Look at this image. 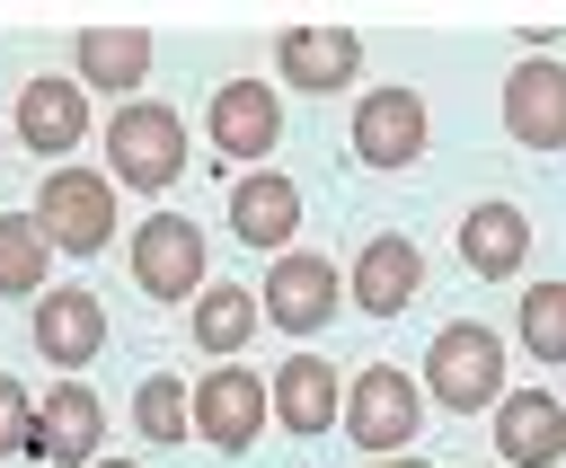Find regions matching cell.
Masks as SVG:
<instances>
[{
    "label": "cell",
    "instance_id": "6da1fadb",
    "mask_svg": "<svg viewBox=\"0 0 566 468\" xmlns=\"http://www.w3.org/2000/svg\"><path fill=\"white\" fill-rule=\"evenodd\" d=\"M97 150H106L115 194H168V185L186 177V115L159 106V97H124V106L97 124Z\"/></svg>",
    "mask_w": 566,
    "mask_h": 468
},
{
    "label": "cell",
    "instance_id": "7a4b0ae2",
    "mask_svg": "<svg viewBox=\"0 0 566 468\" xmlns=\"http://www.w3.org/2000/svg\"><path fill=\"white\" fill-rule=\"evenodd\" d=\"M35 230L53 256H106L115 247V177L106 168H44L35 185Z\"/></svg>",
    "mask_w": 566,
    "mask_h": 468
},
{
    "label": "cell",
    "instance_id": "3957f363",
    "mask_svg": "<svg viewBox=\"0 0 566 468\" xmlns=\"http://www.w3.org/2000/svg\"><path fill=\"white\" fill-rule=\"evenodd\" d=\"M504 344H495V327H478V318H451L433 344H424V397L433 406H451V415H486L513 380H504Z\"/></svg>",
    "mask_w": 566,
    "mask_h": 468
},
{
    "label": "cell",
    "instance_id": "277c9868",
    "mask_svg": "<svg viewBox=\"0 0 566 468\" xmlns=\"http://www.w3.org/2000/svg\"><path fill=\"white\" fill-rule=\"evenodd\" d=\"M336 433H354V450H371V459H398V450H416V433H424V389H416L398 362H363V371L345 380Z\"/></svg>",
    "mask_w": 566,
    "mask_h": 468
},
{
    "label": "cell",
    "instance_id": "5b68a950",
    "mask_svg": "<svg viewBox=\"0 0 566 468\" xmlns=\"http://www.w3.org/2000/svg\"><path fill=\"white\" fill-rule=\"evenodd\" d=\"M133 291L142 300H195L203 283H212V265H203V221L195 212H142V230H133Z\"/></svg>",
    "mask_w": 566,
    "mask_h": 468
},
{
    "label": "cell",
    "instance_id": "8992f818",
    "mask_svg": "<svg viewBox=\"0 0 566 468\" xmlns=\"http://www.w3.org/2000/svg\"><path fill=\"white\" fill-rule=\"evenodd\" d=\"M256 309H265V327H283V336H318V327L345 309V274H336L327 256H310V247H283V256L265 265V283H256Z\"/></svg>",
    "mask_w": 566,
    "mask_h": 468
},
{
    "label": "cell",
    "instance_id": "52a82bcc",
    "mask_svg": "<svg viewBox=\"0 0 566 468\" xmlns=\"http://www.w3.org/2000/svg\"><path fill=\"white\" fill-rule=\"evenodd\" d=\"M27 336H35V353H44L62 380H80V371L106 353V300H97L88 283H44L35 309H27Z\"/></svg>",
    "mask_w": 566,
    "mask_h": 468
},
{
    "label": "cell",
    "instance_id": "ba28073f",
    "mask_svg": "<svg viewBox=\"0 0 566 468\" xmlns=\"http://www.w3.org/2000/svg\"><path fill=\"white\" fill-rule=\"evenodd\" d=\"M265 415H274L265 371H248V362H212V371L195 380V442H212L221 459H239V450L265 433Z\"/></svg>",
    "mask_w": 566,
    "mask_h": 468
},
{
    "label": "cell",
    "instance_id": "9c48e42d",
    "mask_svg": "<svg viewBox=\"0 0 566 468\" xmlns=\"http://www.w3.org/2000/svg\"><path fill=\"white\" fill-rule=\"evenodd\" d=\"M18 141L35 150V159H53V168H71V150L97 132V115H88V88L71 79V71H35L27 88H18Z\"/></svg>",
    "mask_w": 566,
    "mask_h": 468
},
{
    "label": "cell",
    "instance_id": "30bf717a",
    "mask_svg": "<svg viewBox=\"0 0 566 468\" xmlns=\"http://www.w3.org/2000/svg\"><path fill=\"white\" fill-rule=\"evenodd\" d=\"M203 132H212V150H221V159L265 168V150L283 141V97H274V79H256V71L221 79V88H212V106H203Z\"/></svg>",
    "mask_w": 566,
    "mask_h": 468
},
{
    "label": "cell",
    "instance_id": "8fae6325",
    "mask_svg": "<svg viewBox=\"0 0 566 468\" xmlns=\"http://www.w3.org/2000/svg\"><path fill=\"white\" fill-rule=\"evenodd\" d=\"M424 141H433V115H424L416 88H398V79L363 88V106H354V159L363 168H416Z\"/></svg>",
    "mask_w": 566,
    "mask_h": 468
},
{
    "label": "cell",
    "instance_id": "7c38bea8",
    "mask_svg": "<svg viewBox=\"0 0 566 468\" xmlns=\"http://www.w3.org/2000/svg\"><path fill=\"white\" fill-rule=\"evenodd\" d=\"M221 212H230V238H239V247L283 256V247H292V230H301V185H292L283 168H239Z\"/></svg>",
    "mask_w": 566,
    "mask_h": 468
},
{
    "label": "cell",
    "instance_id": "4fadbf2b",
    "mask_svg": "<svg viewBox=\"0 0 566 468\" xmlns=\"http://www.w3.org/2000/svg\"><path fill=\"white\" fill-rule=\"evenodd\" d=\"M416 283H424V247H416L407 230H371V238L354 247V283H345V300H354L363 318H398V309L416 300Z\"/></svg>",
    "mask_w": 566,
    "mask_h": 468
},
{
    "label": "cell",
    "instance_id": "5bb4252c",
    "mask_svg": "<svg viewBox=\"0 0 566 468\" xmlns=\"http://www.w3.org/2000/svg\"><path fill=\"white\" fill-rule=\"evenodd\" d=\"M495 468H566V406L548 389L495 397Z\"/></svg>",
    "mask_w": 566,
    "mask_h": 468
},
{
    "label": "cell",
    "instance_id": "9a60e30c",
    "mask_svg": "<svg viewBox=\"0 0 566 468\" xmlns=\"http://www.w3.org/2000/svg\"><path fill=\"white\" fill-rule=\"evenodd\" d=\"M504 132L522 150H566V62L531 53L504 71Z\"/></svg>",
    "mask_w": 566,
    "mask_h": 468
},
{
    "label": "cell",
    "instance_id": "2e32d148",
    "mask_svg": "<svg viewBox=\"0 0 566 468\" xmlns=\"http://www.w3.org/2000/svg\"><path fill=\"white\" fill-rule=\"evenodd\" d=\"M274 71H283V88H301V97H336V88L363 71V35H354V26H283V35H274Z\"/></svg>",
    "mask_w": 566,
    "mask_h": 468
},
{
    "label": "cell",
    "instance_id": "e0dca14e",
    "mask_svg": "<svg viewBox=\"0 0 566 468\" xmlns=\"http://www.w3.org/2000/svg\"><path fill=\"white\" fill-rule=\"evenodd\" d=\"M71 79L88 88V97H142V79H150V35L142 26H80L71 35Z\"/></svg>",
    "mask_w": 566,
    "mask_h": 468
},
{
    "label": "cell",
    "instance_id": "ac0fdd59",
    "mask_svg": "<svg viewBox=\"0 0 566 468\" xmlns=\"http://www.w3.org/2000/svg\"><path fill=\"white\" fill-rule=\"evenodd\" d=\"M522 256H531V212H522L513 194H486V203L460 212V265H469L478 283H513Z\"/></svg>",
    "mask_w": 566,
    "mask_h": 468
},
{
    "label": "cell",
    "instance_id": "d6986e66",
    "mask_svg": "<svg viewBox=\"0 0 566 468\" xmlns=\"http://www.w3.org/2000/svg\"><path fill=\"white\" fill-rule=\"evenodd\" d=\"M265 397H274V415H283V433H336V415H345V371L327 362V353H283V371L265 380Z\"/></svg>",
    "mask_w": 566,
    "mask_h": 468
},
{
    "label": "cell",
    "instance_id": "ffe728a7",
    "mask_svg": "<svg viewBox=\"0 0 566 468\" xmlns=\"http://www.w3.org/2000/svg\"><path fill=\"white\" fill-rule=\"evenodd\" d=\"M97 442H106V397H97L88 380H62L53 397H35V459H53V468H88Z\"/></svg>",
    "mask_w": 566,
    "mask_h": 468
},
{
    "label": "cell",
    "instance_id": "44dd1931",
    "mask_svg": "<svg viewBox=\"0 0 566 468\" xmlns=\"http://www.w3.org/2000/svg\"><path fill=\"white\" fill-rule=\"evenodd\" d=\"M256 327H265V309H256V291H248V283H221V274H212V283L186 300V336H195V353L239 362Z\"/></svg>",
    "mask_w": 566,
    "mask_h": 468
},
{
    "label": "cell",
    "instance_id": "7402d4cb",
    "mask_svg": "<svg viewBox=\"0 0 566 468\" xmlns=\"http://www.w3.org/2000/svg\"><path fill=\"white\" fill-rule=\"evenodd\" d=\"M133 433H142V442H186V433H195V380L142 371V380H133Z\"/></svg>",
    "mask_w": 566,
    "mask_h": 468
},
{
    "label": "cell",
    "instance_id": "603a6c76",
    "mask_svg": "<svg viewBox=\"0 0 566 468\" xmlns=\"http://www.w3.org/2000/svg\"><path fill=\"white\" fill-rule=\"evenodd\" d=\"M44 283H53V247L35 212H0V300H35Z\"/></svg>",
    "mask_w": 566,
    "mask_h": 468
},
{
    "label": "cell",
    "instance_id": "cb8c5ba5",
    "mask_svg": "<svg viewBox=\"0 0 566 468\" xmlns=\"http://www.w3.org/2000/svg\"><path fill=\"white\" fill-rule=\"evenodd\" d=\"M513 344L531 362H566V283H531L513 309Z\"/></svg>",
    "mask_w": 566,
    "mask_h": 468
},
{
    "label": "cell",
    "instance_id": "d4e9b609",
    "mask_svg": "<svg viewBox=\"0 0 566 468\" xmlns=\"http://www.w3.org/2000/svg\"><path fill=\"white\" fill-rule=\"evenodd\" d=\"M9 450H35V397H27V380L0 371V459Z\"/></svg>",
    "mask_w": 566,
    "mask_h": 468
},
{
    "label": "cell",
    "instance_id": "484cf974",
    "mask_svg": "<svg viewBox=\"0 0 566 468\" xmlns=\"http://www.w3.org/2000/svg\"><path fill=\"white\" fill-rule=\"evenodd\" d=\"M371 468H433L424 450H398V459H371Z\"/></svg>",
    "mask_w": 566,
    "mask_h": 468
},
{
    "label": "cell",
    "instance_id": "4316f807",
    "mask_svg": "<svg viewBox=\"0 0 566 468\" xmlns=\"http://www.w3.org/2000/svg\"><path fill=\"white\" fill-rule=\"evenodd\" d=\"M88 468H142V459H88Z\"/></svg>",
    "mask_w": 566,
    "mask_h": 468
},
{
    "label": "cell",
    "instance_id": "83f0119b",
    "mask_svg": "<svg viewBox=\"0 0 566 468\" xmlns=\"http://www.w3.org/2000/svg\"><path fill=\"white\" fill-rule=\"evenodd\" d=\"M486 468H495V459H486Z\"/></svg>",
    "mask_w": 566,
    "mask_h": 468
}]
</instances>
